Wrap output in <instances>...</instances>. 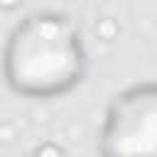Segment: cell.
<instances>
[{
	"label": "cell",
	"mask_w": 157,
	"mask_h": 157,
	"mask_svg": "<svg viewBox=\"0 0 157 157\" xmlns=\"http://www.w3.org/2000/svg\"><path fill=\"white\" fill-rule=\"evenodd\" d=\"M2 78L29 101L69 96L86 78L88 54L78 22L61 10H34L10 29L2 47Z\"/></svg>",
	"instance_id": "cell-1"
},
{
	"label": "cell",
	"mask_w": 157,
	"mask_h": 157,
	"mask_svg": "<svg viewBox=\"0 0 157 157\" xmlns=\"http://www.w3.org/2000/svg\"><path fill=\"white\" fill-rule=\"evenodd\" d=\"M101 157H157V88L152 81L118 91L98 128Z\"/></svg>",
	"instance_id": "cell-2"
}]
</instances>
